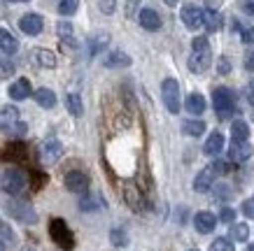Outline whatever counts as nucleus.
<instances>
[{
    "mask_svg": "<svg viewBox=\"0 0 254 251\" xmlns=\"http://www.w3.org/2000/svg\"><path fill=\"white\" fill-rule=\"evenodd\" d=\"M203 26L208 28V31H219L222 28V16H219V12H215V9H208V12H203Z\"/></svg>",
    "mask_w": 254,
    "mask_h": 251,
    "instance_id": "nucleus-25",
    "label": "nucleus"
},
{
    "mask_svg": "<svg viewBox=\"0 0 254 251\" xmlns=\"http://www.w3.org/2000/svg\"><path fill=\"white\" fill-rule=\"evenodd\" d=\"M61 156H63V145L56 137H49V140L42 142V147H40V158H42V163H56Z\"/></svg>",
    "mask_w": 254,
    "mask_h": 251,
    "instance_id": "nucleus-7",
    "label": "nucleus"
},
{
    "mask_svg": "<svg viewBox=\"0 0 254 251\" xmlns=\"http://www.w3.org/2000/svg\"><path fill=\"white\" fill-rule=\"evenodd\" d=\"M108 45H110V35H108V33H103V31L96 33V35H91V38H89V53H91V56H96V53H100Z\"/></svg>",
    "mask_w": 254,
    "mask_h": 251,
    "instance_id": "nucleus-22",
    "label": "nucleus"
},
{
    "mask_svg": "<svg viewBox=\"0 0 254 251\" xmlns=\"http://www.w3.org/2000/svg\"><path fill=\"white\" fill-rule=\"evenodd\" d=\"M65 189L72 191V193H84L89 189V177L84 172H77V170H72L65 175Z\"/></svg>",
    "mask_w": 254,
    "mask_h": 251,
    "instance_id": "nucleus-12",
    "label": "nucleus"
},
{
    "mask_svg": "<svg viewBox=\"0 0 254 251\" xmlns=\"http://www.w3.org/2000/svg\"><path fill=\"white\" fill-rule=\"evenodd\" d=\"M79 7V0H61L59 2V14L63 16H72Z\"/></svg>",
    "mask_w": 254,
    "mask_h": 251,
    "instance_id": "nucleus-30",
    "label": "nucleus"
},
{
    "mask_svg": "<svg viewBox=\"0 0 254 251\" xmlns=\"http://www.w3.org/2000/svg\"><path fill=\"white\" fill-rule=\"evenodd\" d=\"M33 58H35V63H38L40 68H47V70L56 68V53L49 51V49H35Z\"/></svg>",
    "mask_w": 254,
    "mask_h": 251,
    "instance_id": "nucleus-21",
    "label": "nucleus"
},
{
    "mask_svg": "<svg viewBox=\"0 0 254 251\" xmlns=\"http://www.w3.org/2000/svg\"><path fill=\"white\" fill-rule=\"evenodd\" d=\"M185 107H187V112H189V114L198 116V114L205 112V98H203L200 93H189V96H187Z\"/></svg>",
    "mask_w": 254,
    "mask_h": 251,
    "instance_id": "nucleus-20",
    "label": "nucleus"
},
{
    "mask_svg": "<svg viewBox=\"0 0 254 251\" xmlns=\"http://www.w3.org/2000/svg\"><path fill=\"white\" fill-rule=\"evenodd\" d=\"M247 251H254V244H252V247H247Z\"/></svg>",
    "mask_w": 254,
    "mask_h": 251,
    "instance_id": "nucleus-50",
    "label": "nucleus"
},
{
    "mask_svg": "<svg viewBox=\"0 0 254 251\" xmlns=\"http://www.w3.org/2000/svg\"><path fill=\"white\" fill-rule=\"evenodd\" d=\"M9 2H28V0H9Z\"/></svg>",
    "mask_w": 254,
    "mask_h": 251,
    "instance_id": "nucleus-48",
    "label": "nucleus"
},
{
    "mask_svg": "<svg viewBox=\"0 0 254 251\" xmlns=\"http://www.w3.org/2000/svg\"><path fill=\"white\" fill-rule=\"evenodd\" d=\"M19 28H21L26 35H40L42 33V28H45V19L40 14H23L21 19H19Z\"/></svg>",
    "mask_w": 254,
    "mask_h": 251,
    "instance_id": "nucleus-11",
    "label": "nucleus"
},
{
    "mask_svg": "<svg viewBox=\"0 0 254 251\" xmlns=\"http://www.w3.org/2000/svg\"><path fill=\"white\" fill-rule=\"evenodd\" d=\"M0 251H5V244H2V242H0Z\"/></svg>",
    "mask_w": 254,
    "mask_h": 251,
    "instance_id": "nucleus-49",
    "label": "nucleus"
},
{
    "mask_svg": "<svg viewBox=\"0 0 254 251\" xmlns=\"http://www.w3.org/2000/svg\"><path fill=\"white\" fill-rule=\"evenodd\" d=\"M65 107H68V112L72 116H82V114H84V105H82V98H79L77 93H70V96H65Z\"/></svg>",
    "mask_w": 254,
    "mask_h": 251,
    "instance_id": "nucleus-26",
    "label": "nucleus"
},
{
    "mask_svg": "<svg viewBox=\"0 0 254 251\" xmlns=\"http://www.w3.org/2000/svg\"><path fill=\"white\" fill-rule=\"evenodd\" d=\"M243 209H245V214H250V216H252V214H254V202H252V200H250V202H245V207H243Z\"/></svg>",
    "mask_w": 254,
    "mask_h": 251,
    "instance_id": "nucleus-46",
    "label": "nucleus"
},
{
    "mask_svg": "<svg viewBox=\"0 0 254 251\" xmlns=\"http://www.w3.org/2000/svg\"><path fill=\"white\" fill-rule=\"evenodd\" d=\"M124 196H126V202H128V207H131L133 212H145L147 209V202H145V198H142V193H140L133 184L131 186H126Z\"/></svg>",
    "mask_w": 254,
    "mask_h": 251,
    "instance_id": "nucleus-16",
    "label": "nucleus"
},
{
    "mask_svg": "<svg viewBox=\"0 0 254 251\" xmlns=\"http://www.w3.org/2000/svg\"><path fill=\"white\" fill-rule=\"evenodd\" d=\"M26 184H28L26 175H23L21 170H16V167H9V170H5V172H2V179H0V186H2V191H5V193H9V196L21 193V191L26 189Z\"/></svg>",
    "mask_w": 254,
    "mask_h": 251,
    "instance_id": "nucleus-2",
    "label": "nucleus"
},
{
    "mask_svg": "<svg viewBox=\"0 0 254 251\" xmlns=\"http://www.w3.org/2000/svg\"><path fill=\"white\" fill-rule=\"evenodd\" d=\"M31 96V82L28 79H16L12 86H9V98L12 100H26Z\"/></svg>",
    "mask_w": 254,
    "mask_h": 251,
    "instance_id": "nucleus-19",
    "label": "nucleus"
},
{
    "mask_svg": "<svg viewBox=\"0 0 254 251\" xmlns=\"http://www.w3.org/2000/svg\"><path fill=\"white\" fill-rule=\"evenodd\" d=\"M138 21L140 26L145 28V31H159L161 28V16H159V12H154L152 7H145V9H140V14H138Z\"/></svg>",
    "mask_w": 254,
    "mask_h": 251,
    "instance_id": "nucleus-13",
    "label": "nucleus"
},
{
    "mask_svg": "<svg viewBox=\"0 0 254 251\" xmlns=\"http://www.w3.org/2000/svg\"><path fill=\"white\" fill-rule=\"evenodd\" d=\"M56 31H59V38L65 40V38H72V23L70 21H61L56 26Z\"/></svg>",
    "mask_w": 254,
    "mask_h": 251,
    "instance_id": "nucleus-33",
    "label": "nucleus"
},
{
    "mask_svg": "<svg viewBox=\"0 0 254 251\" xmlns=\"http://www.w3.org/2000/svg\"><path fill=\"white\" fill-rule=\"evenodd\" d=\"M79 207H82L84 212H89V209H96V207H98V202H96V200H93V198H82V202H79Z\"/></svg>",
    "mask_w": 254,
    "mask_h": 251,
    "instance_id": "nucleus-39",
    "label": "nucleus"
},
{
    "mask_svg": "<svg viewBox=\"0 0 254 251\" xmlns=\"http://www.w3.org/2000/svg\"><path fill=\"white\" fill-rule=\"evenodd\" d=\"M247 102L254 107V79L247 84Z\"/></svg>",
    "mask_w": 254,
    "mask_h": 251,
    "instance_id": "nucleus-42",
    "label": "nucleus"
},
{
    "mask_svg": "<svg viewBox=\"0 0 254 251\" xmlns=\"http://www.w3.org/2000/svg\"><path fill=\"white\" fill-rule=\"evenodd\" d=\"M49 233H52V240H54L59 247H63V249H72L75 240H72V233H70V228L65 226V221L54 219L52 223H49Z\"/></svg>",
    "mask_w": 254,
    "mask_h": 251,
    "instance_id": "nucleus-5",
    "label": "nucleus"
},
{
    "mask_svg": "<svg viewBox=\"0 0 254 251\" xmlns=\"http://www.w3.org/2000/svg\"><path fill=\"white\" fill-rule=\"evenodd\" d=\"M135 7H138V0H126V12H128V14H133Z\"/></svg>",
    "mask_w": 254,
    "mask_h": 251,
    "instance_id": "nucleus-45",
    "label": "nucleus"
},
{
    "mask_svg": "<svg viewBox=\"0 0 254 251\" xmlns=\"http://www.w3.org/2000/svg\"><path fill=\"white\" fill-rule=\"evenodd\" d=\"M103 65H105V68H128V65H131V56L124 53L122 49H115V51H110L108 56L103 58Z\"/></svg>",
    "mask_w": 254,
    "mask_h": 251,
    "instance_id": "nucleus-17",
    "label": "nucleus"
},
{
    "mask_svg": "<svg viewBox=\"0 0 254 251\" xmlns=\"http://www.w3.org/2000/svg\"><path fill=\"white\" fill-rule=\"evenodd\" d=\"M180 16H182V23H185L189 31L203 28V9L196 7V5H185L182 12H180Z\"/></svg>",
    "mask_w": 254,
    "mask_h": 251,
    "instance_id": "nucleus-8",
    "label": "nucleus"
},
{
    "mask_svg": "<svg viewBox=\"0 0 254 251\" xmlns=\"http://www.w3.org/2000/svg\"><path fill=\"white\" fill-rule=\"evenodd\" d=\"M215 179H217L215 167H212V165L203 167L198 175H196V179H193V191H196V193H208V191L212 189Z\"/></svg>",
    "mask_w": 254,
    "mask_h": 251,
    "instance_id": "nucleus-10",
    "label": "nucleus"
},
{
    "mask_svg": "<svg viewBox=\"0 0 254 251\" xmlns=\"http://www.w3.org/2000/svg\"><path fill=\"white\" fill-rule=\"evenodd\" d=\"M219 219H222L224 223H233V219H236V209H231V207H224L222 214H219Z\"/></svg>",
    "mask_w": 254,
    "mask_h": 251,
    "instance_id": "nucleus-38",
    "label": "nucleus"
},
{
    "mask_svg": "<svg viewBox=\"0 0 254 251\" xmlns=\"http://www.w3.org/2000/svg\"><path fill=\"white\" fill-rule=\"evenodd\" d=\"M212 105L219 114H229L236 105V96L231 93V89H226V86H217L215 91H212Z\"/></svg>",
    "mask_w": 254,
    "mask_h": 251,
    "instance_id": "nucleus-6",
    "label": "nucleus"
},
{
    "mask_svg": "<svg viewBox=\"0 0 254 251\" xmlns=\"http://www.w3.org/2000/svg\"><path fill=\"white\" fill-rule=\"evenodd\" d=\"M231 240L233 242H245L247 237H250V228H247V223H231Z\"/></svg>",
    "mask_w": 254,
    "mask_h": 251,
    "instance_id": "nucleus-29",
    "label": "nucleus"
},
{
    "mask_svg": "<svg viewBox=\"0 0 254 251\" xmlns=\"http://www.w3.org/2000/svg\"><path fill=\"white\" fill-rule=\"evenodd\" d=\"M110 240H112L115 247H126V244H128V237H126V233H124L122 228L112 230V233H110Z\"/></svg>",
    "mask_w": 254,
    "mask_h": 251,
    "instance_id": "nucleus-31",
    "label": "nucleus"
},
{
    "mask_svg": "<svg viewBox=\"0 0 254 251\" xmlns=\"http://www.w3.org/2000/svg\"><path fill=\"white\" fill-rule=\"evenodd\" d=\"M210 65H212V53H210V49H205V51H191L189 63H187V68L191 70V72H196V75L205 72Z\"/></svg>",
    "mask_w": 254,
    "mask_h": 251,
    "instance_id": "nucleus-9",
    "label": "nucleus"
},
{
    "mask_svg": "<svg viewBox=\"0 0 254 251\" xmlns=\"http://www.w3.org/2000/svg\"><path fill=\"white\" fill-rule=\"evenodd\" d=\"M0 51L7 53V56L19 51V42H16V38L7 31V28H0Z\"/></svg>",
    "mask_w": 254,
    "mask_h": 251,
    "instance_id": "nucleus-18",
    "label": "nucleus"
},
{
    "mask_svg": "<svg viewBox=\"0 0 254 251\" xmlns=\"http://www.w3.org/2000/svg\"><path fill=\"white\" fill-rule=\"evenodd\" d=\"M252 202H254V200H252Z\"/></svg>",
    "mask_w": 254,
    "mask_h": 251,
    "instance_id": "nucleus-52",
    "label": "nucleus"
},
{
    "mask_svg": "<svg viewBox=\"0 0 254 251\" xmlns=\"http://www.w3.org/2000/svg\"><path fill=\"white\" fill-rule=\"evenodd\" d=\"M2 207H5V212H7L12 219L21 221V223H35V221H38V214H35V209H33L28 202H21V200H7Z\"/></svg>",
    "mask_w": 254,
    "mask_h": 251,
    "instance_id": "nucleus-3",
    "label": "nucleus"
},
{
    "mask_svg": "<svg viewBox=\"0 0 254 251\" xmlns=\"http://www.w3.org/2000/svg\"><path fill=\"white\" fill-rule=\"evenodd\" d=\"M163 2H166V5H170V7H175V5L180 2V0H163Z\"/></svg>",
    "mask_w": 254,
    "mask_h": 251,
    "instance_id": "nucleus-47",
    "label": "nucleus"
},
{
    "mask_svg": "<svg viewBox=\"0 0 254 251\" xmlns=\"http://www.w3.org/2000/svg\"><path fill=\"white\" fill-rule=\"evenodd\" d=\"M189 251H198V249H189Z\"/></svg>",
    "mask_w": 254,
    "mask_h": 251,
    "instance_id": "nucleus-51",
    "label": "nucleus"
},
{
    "mask_svg": "<svg viewBox=\"0 0 254 251\" xmlns=\"http://www.w3.org/2000/svg\"><path fill=\"white\" fill-rule=\"evenodd\" d=\"M98 7L103 14H115L117 9V0H98Z\"/></svg>",
    "mask_w": 254,
    "mask_h": 251,
    "instance_id": "nucleus-34",
    "label": "nucleus"
},
{
    "mask_svg": "<svg viewBox=\"0 0 254 251\" xmlns=\"http://www.w3.org/2000/svg\"><path fill=\"white\" fill-rule=\"evenodd\" d=\"M240 40L245 42V45H254V26H247L240 31Z\"/></svg>",
    "mask_w": 254,
    "mask_h": 251,
    "instance_id": "nucleus-37",
    "label": "nucleus"
},
{
    "mask_svg": "<svg viewBox=\"0 0 254 251\" xmlns=\"http://www.w3.org/2000/svg\"><path fill=\"white\" fill-rule=\"evenodd\" d=\"M252 151L254 149L247 140H243V142H236V140H233L231 149H229V158H231L233 163H243V160H247L250 156H252Z\"/></svg>",
    "mask_w": 254,
    "mask_h": 251,
    "instance_id": "nucleus-15",
    "label": "nucleus"
},
{
    "mask_svg": "<svg viewBox=\"0 0 254 251\" xmlns=\"http://www.w3.org/2000/svg\"><path fill=\"white\" fill-rule=\"evenodd\" d=\"M231 137L236 140V142H243V140H247V137H250V126H247L243 119L233 121L231 123Z\"/></svg>",
    "mask_w": 254,
    "mask_h": 251,
    "instance_id": "nucleus-27",
    "label": "nucleus"
},
{
    "mask_svg": "<svg viewBox=\"0 0 254 251\" xmlns=\"http://www.w3.org/2000/svg\"><path fill=\"white\" fill-rule=\"evenodd\" d=\"M222 147H224V135L215 130V133L208 137V142H205V147H203V149H205V153H208V156H217V153L222 151Z\"/></svg>",
    "mask_w": 254,
    "mask_h": 251,
    "instance_id": "nucleus-24",
    "label": "nucleus"
},
{
    "mask_svg": "<svg viewBox=\"0 0 254 251\" xmlns=\"http://www.w3.org/2000/svg\"><path fill=\"white\" fill-rule=\"evenodd\" d=\"M217 72H219V75H229V72H231V61H229L226 56H222V58L217 61Z\"/></svg>",
    "mask_w": 254,
    "mask_h": 251,
    "instance_id": "nucleus-35",
    "label": "nucleus"
},
{
    "mask_svg": "<svg viewBox=\"0 0 254 251\" xmlns=\"http://www.w3.org/2000/svg\"><path fill=\"white\" fill-rule=\"evenodd\" d=\"M210 251H233V244L226 237H217L215 242L210 244Z\"/></svg>",
    "mask_w": 254,
    "mask_h": 251,
    "instance_id": "nucleus-32",
    "label": "nucleus"
},
{
    "mask_svg": "<svg viewBox=\"0 0 254 251\" xmlns=\"http://www.w3.org/2000/svg\"><path fill=\"white\" fill-rule=\"evenodd\" d=\"M193 226H196V230H198V233L208 235V233H212V230H215L217 216L212 212H196V216H193Z\"/></svg>",
    "mask_w": 254,
    "mask_h": 251,
    "instance_id": "nucleus-14",
    "label": "nucleus"
},
{
    "mask_svg": "<svg viewBox=\"0 0 254 251\" xmlns=\"http://www.w3.org/2000/svg\"><path fill=\"white\" fill-rule=\"evenodd\" d=\"M245 70L254 72V49H250V51L245 53Z\"/></svg>",
    "mask_w": 254,
    "mask_h": 251,
    "instance_id": "nucleus-40",
    "label": "nucleus"
},
{
    "mask_svg": "<svg viewBox=\"0 0 254 251\" xmlns=\"http://www.w3.org/2000/svg\"><path fill=\"white\" fill-rule=\"evenodd\" d=\"M35 102L40 107H45V109H52L56 105V93L52 89H38L35 91Z\"/></svg>",
    "mask_w": 254,
    "mask_h": 251,
    "instance_id": "nucleus-23",
    "label": "nucleus"
},
{
    "mask_svg": "<svg viewBox=\"0 0 254 251\" xmlns=\"http://www.w3.org/2000/svg\"><path fill=\"white\" fill-rule=\"evenodd\" d=\"M243 9L247 14H254V0H243Z\"/></svg>",
    "mask_w": 254,
    "mask_h": 251,
    "instance_id": "nucleus-44",
    "label": "nucleus"
},
{
    "mask_svg": "<svg viewBox=\"0 0 254 251\" xmlns=\"http://www.w3.org/2000/svg\"><path fill=\"white\" fill-rule=\"evenodd\" d=\"M191 49H193V51H205V49H210L208 38H193Z\"/></svg>",
    "mask_w": 254,
    "mask_h": 251,
    "instance_id": "nucleus-36",
    "label": "nucleus"
},
{
    "mask_svg": "<svg viewBox=\"0 0 254 251\" xmlns=\"http://www.w3.org/2000/svg\"><path fill=\"white\" fill-rule=\"evenodd\" d=\"M222 2H224V0H205V5H208V9H215V12H217L219 7H222Z\"/></svg>",
    "mask_w": 254,
    "mask_h": 251,
    "instance_id": "nucleus-43",
    "label": "nucleus"
},
{
    "mask_svg": "<svg viewBox=\"0 0 254 251\" xmlns=\"http://www.w3.org/2000/svg\"><path fill=\"white\" fill-rule=\"evenodd\" d=\"M161 98L163 105L170 114H177L180 112V84L177 79H163L161 84Z\"/></svg>",
    "mask_w": 254,
    "mask_h": 251,
    "instance_id": "nucleus-4",
    "label": "nucleus"
},
{
    "mask_svg": "<svg viewBox=\"0 0 254 251\" xmlns=\"http://www.w3.org/2000/svg\"><path fill=\"white\" fill-rule=\"evenodd\" d=\"M0 72H2V75H12V72H14V65L7 61H2L0 63Z\"/></svg>",
    "mask_w": 254,
    "mask_h": 251,
    "instance_id": "nucleus-41",
    "label": "nucleus"
},
{
    "mask_svg": "<svg viewBox=\"0 0 254 251\" xmlns=\"http://www.w3.org/2000/svg\"><path fill=\"white\" fill-rule=\"evenodd\" d=\"M182 130H185L187 135L198 137V135H203V133H205V121H200V119H191V121H185Z\"/></svg>",
    "mask_w": 254,
    "mask_h": 251,
    "instance_id": "nucleus-28",
    "label": "nucleus"
},
{
    "mask_svg": "<svg viewBox=\"0 0 254 251\" xmlns=\"http://www.w3.org/2000/svg\"><path fill=\"white\" fill-rule=\"evenodd\" d=\"M0 130L9 137H16L26 133V123L19 119V109L14 105H7L0 109Z\"/></svg>",
    "mask_w": 254,
    "mask_h": 251,
    "instance_id": "nucleus-1",
    "label": "nucleus"
}]
</instances>
